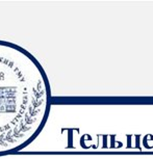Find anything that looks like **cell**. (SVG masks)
<instances>
[{
	"label": "cell",
	"mask_w": 153,
	"mask_h": 159,
	"mask_svg": "<svg viewBox=\"0 0 153 159\" xmlns=\"http://www.w3.org/2000/svg\"><path fill=\"white\" fill-rule=\"evenodd\" d=\"M49 80L39 61L19 45L0 41V155L37 139L51 107Z\"/></svg>",
	"instance_id": "1"
}]
</instances>
